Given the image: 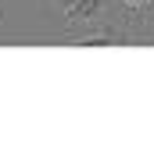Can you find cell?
Wrapping results in <instances>:
<instances>
[{"mask_svg": "<svg viewBox=\"0 0 154 154\" xmlns=\"http://www.w3.org/2000/svg\"><path fill=\"white\" fill-rule=\"evenodd\" d=\"M136 39V29H133V18H104L90 29H82V36H72L68 47H129Z\"/></svg>", "mask_w": 154, "mask_h": 154, "instance_id": "6da1fadb", "label": "cell"}, {"mask_svg": "<svg viewBox=\"0 0 154 154\" xmlns=\"http://www.w3.org/2000/svg\"><path fill=\"white\" fill-rule=\"evenodd\" d=\"M108 18V0H75L68 11H65V25L79 32V29H90L97 22Z\"/></svg>", "mask_w": 154, "mask_h": 154, "instance_id": "7a4b0ae2", "label": "cell"}, {"mask_svg": "<svg viewBox=\"0 0 154 154\" xmlns=\"http://www.w3.org/2000/svg\"><path fill=\"white\" fill-rule=\"evenodd\" d=\"M122 4H125V7H129L133 14H140V11H143V7H147L151 0H122Z\"/></svg>", "mask_w": 154, "mask_h": 154, "instance_id": "3957f363", "label": "cell"}, {"mask_svg": "<svg viewBox=\"0 0 154 154\" xmlns=\"http://www.w3.org/2000/svg\"><path fill=\"white\" fill-rule=\"evenodd\" d=\"M72 4H75V0H54V7H57V11H68Z\"/></svg>", "mask_w": 154, "mask_h": 154, "instance_id": "277c9868", "label": "cell"}]
</instances>
